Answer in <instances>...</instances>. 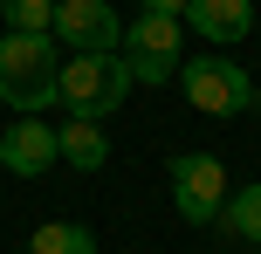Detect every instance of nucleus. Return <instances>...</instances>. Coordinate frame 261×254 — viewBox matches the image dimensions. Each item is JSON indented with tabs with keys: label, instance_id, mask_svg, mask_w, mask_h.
<instances>
[{
	"label": "nucleus",
	"instance_id": "13",
	"mask_svg": "<svg viewBox=\"0 0 261 254\" xmlns=\"http://www.w3.org/2000/svg\"><path fill=\"white\" fill-rule=\"evenodd\" d=\"M186 7L193 0H144V14H179V21H186Z\"/></svg>",
	"mask_w": 261,
	"mask_h": 254
},
{
	"label": "nucleus",
	"instance_id": "8",
	"mask_svg": "<svg viewBox=\"0 0 261 254\" xmlns=\"http://www.w3.org/2000/svg\"><path fill=\"white\" fill-rule=\"evenodd\" d=\"M186 21H193L199 35L220 48V41H241V35L254 27V0H193V7H186Z\"/></svg>",
	"mask_w": 261,
	"mask_h": 254
},
{
	"label": "nucleus",
	"instance_id": "7",
	"mask_svg": "<svg viewBox=\"0 0 261 254\" xmlns=\"http://www.w3.org/2000/svg\"><path fill=\"white\" fill-rule=\"evenodd\" d=\"M0 165H7L14 179H41L48 165H62V151H55V124L14 117L7 131H0Z\"/></svg>",
	"mask_w": 261,
	"mask_h": 254
},
{
	"label": "nucleus",
	"instance_id": "4",
	"mask_svg": "<svg viewBox=\"0 0 261 254\" xmlns=\"http://www.w3.org/2000/svg\"><path fill=\"white\" fill-rule=\"evenodd\" d=\"M117 55L130 62V82H165V76H179V55H186L179 14H138V21H124Z\"/></svg>",
	"mask_w": 261,
	"mask_h": 254
},
{
	"label": "nucleus",
	"instance_id": "5",
	"mask_svg": "<svg viewBox=\"0 0 261 254\" xmlns=\"http://www.w3.org/2000/svg\"><path fill=\"white\" fill-rule=\"evenodd\" d=\"M55 41H62L69 55H117L124 41V14L110 7V0H55Z\"/></svg>",
	"mask_w": 261,
	"mask_h": 254
},
{
	"label": "nucleus",
	"instance_id": "12",
	"mask_svg": "<svg viewBox=\"0 0 261 254\" xmlns=\"http://www.w3.org/2000/svg\"><path fill=\"white\" fill-rule=\"evenodd\" d=\"M0 21L14 35H48L55 27V0H0Z\"/></svg>",
	"mask_w": 261,
	"mask_h": 254
},
{
	"label": "nucleus",
	"instance_id": "3",
	"mask_svg": "<svg viewBox=\"0 0 261 254\" xmlns=\"http://www.w3.org/2000/svg\"><path fill=\"white\" fill-rule=\"evenodd\" d=\"M179 90H186V103L199 117H241V110H254L248 69L227 62V55H186L179 62Z\"/></svg>",
	"mask_w": 261,
	"mask_h": 254
},
{
	"label": "nucleus",
	"instance_id": "6",
	"mask_svg": "<svg viewBox=\"0 0 261 254\" xmlns=\"http://www.w3.org/2000/svg\"><path fill=\"white\" fill-rule=\"evenodd\" d=\"M172 206H179V220L213 227V220H220V206H227V165L206 158V151L172 158Z\"/></svg>",
	"mask_w": 261,
	"mask_h": 254
},
{
	"label": "nucleus",
	"instance_id": "1",
	"mask_svg": "<svg viewBox=\"0 0 261 254\" xmlns=\"http://www.w3.org/2000/svg\"><path fill=\"white\" fill-rule=\"evenodd\" d=\"M55 82H62V62H55V35H0V103L35 117V110L55 103Z\"/></svg>",
	"mask_w": 261,
	"mask_h": 254
},
{
	"label": "nucleus",
	"instance_id": "2",
	"mask_svg": "<svg viewBox=\"0 0 261 254\" xmlns=\"http://www.w3.org/2000/svg\"><path fill=\"white\" fill-rule=\"evenodd\" d=\"M124 96H130V62H124V55H69V62H62L55 103H62L69 117L103 124L110 110H124Z\"/></svg>",
	"mask_w": 261,
	"mask_h": 254
},
{
	"label": "nucleus",
	"instance_id": "9",
	"mask_svg": "<svg viewBox=\"0 0 261 254\" xmlns=\"http://www.w3.org/2000/svg\"><path fill=\"white\" fill-rule=\"evenodd\" d=\"M55 151H62V165H76V172H103L110 165V137H103V124H90V117L55 124Z\"/></svg>",
	"mask_w": 261,
	"mask_h": 254
},
{
	"label": "nucleus",
	"instance_id": "10",
	"mask_svg": "<svg viewBox=\"0 0 261 254\" xmlns=\"http://www.w3.org/2000/svg\"><path fill=\"white\" fill-rule=\"evenodd\" d=\"M213 227H220L227 241H254V247H261V186L227 192V206H220V220H213Z\"/></svg>",
	"mask_w": 261,
	"mask_h": 254
},
{
	"label": "nucleus",
	"instance_id": "11",
	"mask_svg": "<svg viewBox=\"0 0 261 254\" xmlns=\"http://www.w3.org/2000/svg\"><path fill=\"white\" fill-rule=\"evenodd\" d=\"M28 254H96V234L76 227V220H41L28 234Z\"/></svg>",
	"mask_w": 261,
	"mask_h": 254
}]
</instances>
